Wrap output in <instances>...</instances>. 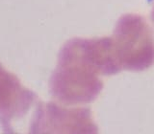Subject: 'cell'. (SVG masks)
I'll return each mask as SVG.
<instances>
[{"label":"cell","instance_id":"1","mask_svg":"<svg viewBox=\"0 0 154 134\" xmlns=\"http://www.w3.org/2000/svg\"><path fill=\"white\" fill-rule=\"evenodd\" d=\"M111 39L122 70L141 72L154 64V38L143 16L137 13L122 16Z\"/></svg>","mask_w":154,"mask_h":134},{"label":"cell","instance_id":"2","mask_svg":"<svg viewBox=\"0 0 154 134\" xmlns=\"http://www.w3.org/2000/svg\"><path fill=\"white\" fill-rule=\"evenodd\" d=\"M151 20H152V23L154 25V6H153V9H152V12H151Z\"/></svg>","mask_w":154,"mask_h":134}]
</instances>
